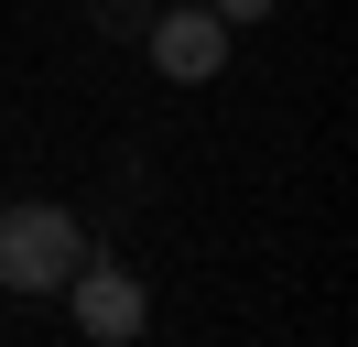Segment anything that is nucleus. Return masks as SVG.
Listing matches in <instances>:
<instances>
[{"mask_svg": "<svg viewBox=\"0 0 358 347\" xmlns=\"http://www.w3.org/2000/svg\"><path fill=\"white\" fill-rule=\"evenodd\" d=\"M76 260H87V228L66 206H0V293H66Z\"/></svg>", "mask_w": 358, "mask_h": 347, "instance_id": "f257e3e1", "label": "nucleus"}, {"mask_svg": "<svg viewBox=\"0 0 358 347\" xmlns=\"http://www.w3.org/2000/svg\"><path fill=\"white\" fill-rule=\"evenodd\" d=\"M66 293H76V325H87L98 347H131V337H141V315H152V304H141V282L120 271V260H76Z\"/></svg>", "mask_w": 358, "mask_h": 347, "instance_id": "f03ea898", "label": "nucleus"}, {"mask_svg": "<svg viewBox=\"0 0 358 347\" xmlns=\"http://www.w3.org/2000/svg\"><path fill=\"white\" fill-rule=\"evenodd\" d=\"M152 65H163L174 87L217 76V65H228V22L206 11V0H196V11H152Z\"/></svg>", "mask_w": 358, "mask_h": 347, "instance_id": "7ed1b4c3", "label": "nucleus"}, {"mask_svg": "<svg viewBox=\"0 0 358 347\" xmlns=\"http://www.w3.org/2000/svg\"><path fill=\"white\" fill-rule=\"evenodd\" d=\"M98 22H109V33H141V22H152V0H98Z\"/></svg>", "mask_w": 358, "mask_h": 347, "instance_id": "20e7f679", "label": "nucleus"}, {"mask_svg": "<svg viewBox=\"0 0 358 347\" xmlns=\"http://www.w3.org/2000/svg\"><path fill=\"white\" fill-rule=\"evenodd\" d=\"M206 11H217V22H261L271 0H206Z\"/></svg>", "mask_w": 358, "mask_h": 347, "instance_id": "39448f33", "label": "nucleus"}]
</instances>
